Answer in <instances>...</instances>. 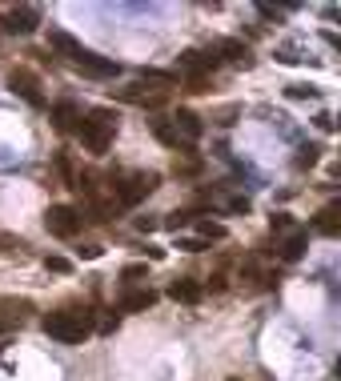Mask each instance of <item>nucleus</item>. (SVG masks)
<instances>
[{
  "mask_svg": "<svg viewBox=\"0 0 341 381\" xmlns=\"http://www.w3.org/2000/svg\"><path fill=\"white\" fill-rule=\"evenodd\" d=\"M40 329L57 337L61 345H81L93 333V313H73V309H57V313H45L40 317Z\"/></svg>",
  "mask_w": 341,
  "mask_h": 381,
  "instance_id": "nucleus-1",
  "label": "nucleus"
},
{
  "mask_svg": "<svg viewBox=\"0 0 341 381\" xmlns=\"http://www.w3.org/2000/svg\"><path fill=\"white\" fill-rule=\"evenodd\" d=\"M117 325H121V317H117V313H109V317H100V333H112Z\"/></svg>",
  "mask_w": 341,
  "mask_h": 381,
  "instance_id": "nucleus-27",
  "label": "nucleus"
},
{
  "mask_svg": "<svg viewBox=\"0 0 341 381\" xmlns=\"http://www.w3.org/2000/svg\"><path fill=\"white\" fill-rule=\"evenodd\" d=\"M45 265H49L52 273H73V265H69L64 257H45Z\"/></svg>",
  "mask_w": 341,
  "mask_h": 381,
  "instance_id": "nucleus-26",
  "label": "nucleus"
},
{
  "mask_svg": "<svg viewBox=\"0 0 341 381\" xmlns=\"http://www.w3.org/2000/svg\"><path fill=\"white\" fill-rule=\"evenodd\" d=\"M333 373H337V381H341V361H337V369H333Z\"/></svg>",
  "mask_w": 341,
  "mask_h": 381,
  "instance_id": "nucleus-31",
  "label": "nucleus"
},
{
  "mask_svg": "<svg viewBox=\"0 0 341 381\" xmlns=\"http://www.w3.org/2000/svg\"><path fill=\"white\" fill-rule=\"evenodd\" d=\"M112 133H117V112H109V109H93L76 124V136H81V145L88 153H105L112 145Z\"/></svg>",
  "mask_w": 341,
  "mask_h": 381,
  "instance_id": "nucleus-2",
  "label": "nucleus"
},
{
  "mask_svg": "<svg viewBox=\"0 0 341 381\" xmlns=\"http://www.w3.org/2000/svg\"><path fill=\"white\" fill-rule=\"evenodd\" d=\"M177 249H189V253H201V249H209V241H201V237H177Z\"/></svg>",
  "mask_w": 341,
  "mask_h": 381,
  "instance_id": "nucleus-24",
  "label": "nucleus"
},
{
  "mask_svg": "<svg viewBox=\"0 0 341 381\" xmlns=\"http://www.w3.org/2000/svg\"><path fill=\"white\" fill-rule=\"evenodd\" d=\"M317 153H321L317 145H305L301 153L293 157V165H297V169H313V165H317Z\"/></svg>",
  "mask_w": 341,
  "mask_h": 381,
  "instance_id": "nucleus-21",
  "label": "nucleus"
},
{
  "mask_svg": "<svg viewBox=\"0 0 341 381\" xmlns=\"http://www.w3.org/2000/svg\"><path fill=\"white\" fill-rule=\"evenodd\" d=\"M173 172H177V177H197V172H201V157H197L193 148L173 153Z\"/></svg>",
  "mask_w": 341,
  "mask_h": 381,
  "instance_id": "nucleus-16",
  "label": "nucleus"
},
{
  "mask_svg": "<svg viewBox=\"0 0 341 381\" xmlns=\"http://www.w3.org/2000/svg\"><path fill=\"white\" fill-rule=\"evenodd\" d=\"M305 245H309V241H305V233H293L289 241L281 245V257H285V261H301L305 257Z\"/></svg>",
  "mask_w": 341,
  "mask_h": 381,
  "instance_id": "nucleus-19",
  "label": "nucleus"
},
{
  "mask_svg": "<svg viewBox=\"0 0 341 381\" xmlns=\"http://www.w3.org/2000/svg\"><path fill=\"white\" fill-rule=\"evenodd\" d=\"M213 52H221L225 61H241V64H249V45H241V40H217V49Z\"/></svg>",
  "mask_w": 341,
  "mask_h": 381,
  "instance_id": "nucleus-18",
  "label": "nucleus"
},
{
  "mask_svg": "<svg viewBox=\"0 0 341 381\" xmlns=\"http://www.w3.org/2000/svg\"><path fill=\"white\" fill-rule=\"evenodd\" d=\"M8 85H13V93H21V97L33 105V109H45V97H40V81L28 69H13L8 73Z\"/></svg>",
  "mask_w": 341,
  "mask_h": 381,
  "instance_id": "nucleus-6",
  "label": "nucleus"
},
{
  "mask_svg": "<svg viewBox=\"0 0 341 381\" xmlns=\"http://www.w3.org/2000/svg\"><path fill=\"white\" fill-rule=\"evenodd\" d=\"M229 381H241V377H229Z\"/></svg>",
  "mask_w": 341,
  "mask_h": 381,
  "instance_id": "nucleus-32",
  "label": "nucleus"
},
{
  "mask_svg": "<svg viewBox=\"0 0 341 381\" xmlns=\"http://www.w3.org/2000/svg\"><path fill=\"white\" fill-rule=\"evenodd\" d=\"M269 229H273V233H289L293 217H289V213H273V217H269Z\"/></svg>",
  "mask_w": 341,
  "mask_h": 381,
  "instance_id": "nucleus-22",
  "label": "nucleus"
},
{
  "mask_svg": "<svg viewBox=\"0 0 341 381\" xmlns=\"http://www.w3.org/2000/svg\"><path fill=\"white\" fill-rule=\"evenodd\" d=\"M37 25H40V8H37V4H16L13 13L4 16V28H8V33H16V37L37 33Z\"/></svg>",
  "mask_w": 341,
  "mask_h": 381,
  "instance_id": "nucleus-5",
  "label": "nucleus"
},
{
  "mask_svg": "<svg viewBox=\"0 0 341 381\" xmlns=\"http://www.w3.org/2000/svg\"><path fill=\"white\" fill-rule=\"evenodd\" d=\"M197 233H201V241H221V237H225V225L201 217V221H197Z\"/></svg>",
  "mask_w": 341,
  "mask_h": 381,
  "instance_id": "nucleus-20",
  "label": "nucleus"
},
{
  "mask_svg": "<svg viewBox=\"0 0 341 381\" xmlns=\"http://www.w3.org/2000/svg\"><path fill=\"white\" fill-rule=\"evenodd\" d=\"M121 281H129V285L149 281V277H145V265H125V269H121Z\"/></svg>",
  "mask_w": 341,
  "mask_h": 381,
  "instance_id": "nucleus-23",
  "label": "nucleus"
},
{
  "mask_svg": "<svg viewBox=\"0 0 341 381\" xmlns=\"http://www.w3.org/2000/svg\"><path fill=\"white\" fill-rule=\"evenodd\" d=\"M185 221H189V213H169V221L165 225H169V229H181Z\"/></svg>",
  "mask_w": 341,
  "mask_h": 381,
  "instance_id": "nucleus-28",
  "label": "nucleus"
},
{
  "mask_svg": "<svg viewBox=\"0 0 341 381\" xmlns=\"http://www.w3.org/2000/svg\"><path fill=\"white\" fill-rule=\"evenodd\" d=\"M321 40H325V45H333V49L341 52V37H337V33H333V28H325V33H321Z\"/></svg>",
  "mask_w": 341,
  "mask_h": 381,
  "instance_id": "nucleus-29",
  "label": "nucleus"
},
{
  "mask_svg": "<svg viewBox=\"0 0 341 381\" xmlns=\"http://www.w3.org/2000/svg\"><path fill=\"white\" fill-rule=\"evenodd\" d=\"M8 329H13V321H4V317H0V333H8Z\"/></svg>",
  "mask_w": 341,
  "mask_h": 381,
  "instance_id": "nucleus-30",
  "label": "nucleus"
},
{
  "mask_svg": "<svg viewBox=\"0 0 341 381\" xmlns=\"http://www.w3.org/2000/svg\"><path fill=\"white\" fill-rule=\"evenodd\" d=\"M76 69H81V73H88V76H100V81H109V76H117L121 73V64L117 61H105V57H97V52H81V57H76Z\"/></svg>",
  "mask_w": 341,
  "mask_h": 381,
  "instance_id": "nucleus-7",
  "label": "nucleus"
},
{
  "mask_svg": "<svg viewBox=\"0 0 341 381\" xmlns=\"http://www.w3.org/2000/svg\"><path fill=\"white\" fill-rule=\"evenodd\" d=\"M137 85H153L157 93H165V88H177V73H161V69H141V73H137Z\"/></svg>",
  "mask_w": 341,
  "mask_h": 381,
  "instance_id": "nucleus-14",
  "label": "nucleus"
},
{
  "mask_svg": "<svg viewBox=\"0 0 341 381\" xmlns=\"http://www.w3.org/2000/svg\"><path fill=\"white\" fill-rule=\"evenodd\" d=\"M173 129H177V136H181V145L189 148L197 141V136H201V129H205V124H201V117H197V112H189V109H177V117H173Z\"/></svg>",
  "mask_w": 341,
  "mask_h": 381,
  "instance_id": "nucleus-8",
  "label": "nucleus"
},
{
  "mask_svg": "<svg viewBox=\"0 0 341 381\" xmlns=\"http://www.w3.org/2000/svg\"><path fill=\"white\" fill-rule=\"evenodd\" d=\"M153 301H157V293H153V289H133V293L121 297V313H145Z\"/></svg>",
  "mask_w": 341,
  "mask_h": 381,
  "instance_id": "nucleus-15",
  "label": "nucleus"
},
{
  "mask_svg": "<svg viewBox=\"0 0 341 381\" xmlns=\"http://www.w3.org/2000/svg\"><path fill=\"white\" fill-rule=\"evenodd\" d=\"M169 297L173 301H185V305H197V301L205 297V289H201L197 281H189V277H181V281L169 285Z\"/></svg>",
  "mask_w": 341,
  "mask_h": 381,
  "instance_id": "nucleus-11",
  "label": "nucleus"
},
{
  "mask_svg": "<svg viewBox=\"0 0 341 381\" xmlns=\"http://www.w3.org/2000/svg\"><path fill=\"white\" fill-rule=\"evenodd\" d=\"M49 45L61 52V57H69V61H76V57L85 52V45H81L76 37H69V33H61V28H57V33H49Z\"/></svg>",
  "mask_w": 341,
  "mask_h": 381,
  "instance_id": "nucleus-13",
  "label": "nucleus"
},
{
  "mask_svg": "<svg viewBox=\"0 0 341 381\" xmlns=\"http://www.w3.org/2000/svg\"><path fill=\"white\" fill-rule=\"evenodd\" d=\"M117 97L129 100V105H145V109H161V105H165V93H145V85L117 88Z\"/></svg>",
  "mask_w": 341,
  "mask_h": 381,
  "instance_id": "nucleus-9",
  "label": "nucleus"
},
{
  "mask_svg": "<svg viewBox=\"0 0 341 381\" xmlns=\"http://www.w3.org/2000/svg\"><path fill=\"white\" fill-rule=\"evenodd\" d=\"M153 136H157L165 148H173V153H181V148H185L181 136H177V129H173L169 121H153Z\"/></svg>",
  "mask_w": 341,
  "mask_h": 381,
  "instance_id": "nucleus-17",
  "label": "nucleus"
},
{
  "mask_svg": "<svg viewBox=\"0 0 341 381\" xmlns=\"http://www.w3.org/2000/svg\"><path fill=\"white\" fill-rule=\"evenodd\" d=\"M313 229L317 233H325V237H341V205H329V209L317 213Z\"/></svg>",
  "mask_w": 341,
  "mask_h": 381,
  "instance_id": "nucleus-12",
  "label": "nucleus"
},
{
  "mask_svg": "<svg viewBox=\"0 0 341 381\" xmlns=\"http://www.w3.org/2000/svg\"><path fill=\"white\" fill-rule=\"evenodd\" d=\"M52 124H57L61 133H76V124H81V109H76L73 100H61V105H52Z\"/></svg>",
  "mask_w": 341,
  "mask_h": 381,
  "instance_id": "nucleus-10",
  "label": "nucleus"
},
{
  "mask_svg": "<svg viewBox=\"0 0 341 381\" xmlns=\"http://www.w3.org/2000/svg\"><path fill=\"white\" fill-rule=\"evenodd\" d=\"M289 97H293V100H313L317 88H313V85H289Z\"/></svg>",
  "mask_w": 341,
  "mask_h": 381,
  "instance_id": "nucleus-25",
  "label": "nucleus"
},
{
  "mask_svg": "<svg viewBox=\"0 0 341 381\" xmlns=\"http://www.w3.org/2000/svg\"><path fill=\"white\" fill-rule=\"evenodd\" d=\"M157 172H117L112 177V193L121 205H137V201H145L153 189H157Z\"/></svg>",
  "mask_w": 341,
  "mask_h": 381,
  "instance_id": "nucleus-3",
  "label": "nucleus"
},
{
  "mask_svg": "<svg viewBox=\"0 0 341 381\" xmlns=\"http://www.w3.org/2000/svg\"><path fill=\"white\" fill-rule=\"evenodd\" d=\"M45 229H49L52 237H76L81 233V213H76L73 205H49Z\"/></svg>",
  "mask_w": 341,
  "mask_h": 381,
  "instance_id": "nucleus-4",
  "label": "nucleus"
}]
</instances>
